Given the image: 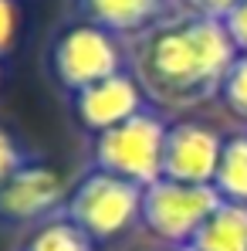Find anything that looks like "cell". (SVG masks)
<instances>
[{"mask_svg": "<svg viewBox=\"0 0 247 251\" xmlns=\"http://www.w3.org/2000/svg\"><path fill=\"white\" fill-rule=\"evenodd\" d=\"M237 48L224 21L197 14H169L153 31L129 41V72L159 112H190L217 99Z\"/></svg>", "mask_w": 247, "mask_h": 251, "instance_id": "obj_1", "label": "cell"}, {"mask_svg": "<svg viewBox=\"0 0 247 251\" xmlns=\"http://www.w3.org/2000/svg\"><path fill=\"white\" fill-rule=\"evenodd\" d=\"M129 68V44L88 21H68L47 44V75L65 95L98 85Z\"/></svg>", "mask_w": 247, "mask_h": 251, "instance_id": "obj_2", "label": "cell"}, {"mask_svg": "<svg viewBox=\"0 0 247 251\" xmlns=\"http://www.w3.org/2000/svg\"><path fill=\"white\" fill-rule=\"evenodd\" d=\"M166 116L159 109L146 105L132 119L112 126L98 136H91L88 146V167L122 176L135 187H149L163 176V139Z\"/></svg>", "mask_w": 247, "mask_h": 251, "instance_id": "obj_3", "label": "cell"}, {"mask_svg": "<svg viewBox=\"0 0 247 251\" xmlns=\"http://www.w3.org/2000/svg\"><path fill=\"white\" fill-rule=\"evenodd\" d=\"M139 207H142V187L88 167L75 180V187H68L61 214L75 221L91 241L105 245L139 224Z\"/></svg>", "mask_w": 247, "mask_h": 251, "instance_id": "obj_4", "label": "cell"}, {"mask_svg": "<svg viewBox=\"0 0 247 251\" xmlns=\"http://www.w3.org/2000/svg\"><path fill=\"white\" fill-rule=\"evenodd\" d=\"M217 204H220V197L213 187L159 176L156 183L142 187L139 224H142V231H149L159 241V248H186Z\"/></svg>", "mask_w": 247, "mask_h": 251, "instance_id": "obj_5", "label": "cell"}, {"mask_svg": "<svg viewBox=\"0 0 247 251\" xmlns=\"http://www.w3.org/2000/svg\"><path fill=\"white\" fill-rule=\"evenodd\" d=\"M68 187L61 173L41 160H31L0 187V224L7 227H38L41 221L61 214Z\"/></svg>", "mask_w": 247, "mask_h": 251, "instance_id": "obj_6", "label": "cell"}, {"mask_svg": "<svg viewBox=\"0 0 247 251\" xmlns=\"http://www.w3.org/2000/svg\"><path fill=\"white\" fill-rule=\"evenodd\" d=\"M224 150V132L200 119H173L163 139V176L210 187Z\"/></svg>", "mask_w": 247, "mask_h": 251, "instance_id": "obj_7", "label": "cell"}, {"mask_svg": "<svg viewBox=\"0 0 247 251\" xmlns=\"http://www.w3.org/2000/svg\"><path fill=\"white\" fill-rule=\"evenodd\" d=\"M68 105H71L75 123L82 126L88 136H98L112 126L132 119L135 112H142L149 105V99H146L142 85L135 82V75L125 68V72L105 78V82L88 85L82 92L68 95Z\"/></svg>", "mask_w": 247, "mask_h": 251, "instance_id": "obj_8", "label": "cell"}, {"mask_svg": "<svg viewBox=\"0 0 247 251\" xmlns=\"http://www.w3.org/2000/svg\"><path fill=\"white\" fill-rule=\"evenodd\" d=\"M75 21H88L125 44L153 31L159 21L176 14L173 0H68Z\"/></svg>", "mask_w": 247, "mask_h": 251, "instance_id": "obj_9", "label": "cell"}, {"mask_svg": "<svg viewBox=\"0 0 247 251\" xmlns=\"http://www.w3.org/2000/svg\"><path fill=\"white\" fill-rule=\"evenodd\" d=\"M193 251H247V204L220 201L213 214L203 221L197 238L190 241Z\"/></svg>", "mask_w": 247, "mask_h": 251, "instance_id": "obj_10", "label": "cell"}, {"mask_svg": "<svg viewBox=\"0 0 247 251\" xmlns=\"http://www.w3.org/2000/svg\"><path fill=\"white\" fill-rule=\"evenodd\" d=\"M210 187L217 190L220 201L247 204V129L224 136V150H220L217 173H213Z\"/></svg>", "mask_w": 247, "mask_h": 251, "instance_id": "obj_11", "label": "cell"}, {"mask_svg": "<svg viewBox=\"0 0 247 251\" xmlns=\"http://www.w3.org/2000/svg\"><path fill=\"white\" fill-rule=\"evenodd\" d=\"M21 251H98V241H91L65 214H54L27 231Z\"/></svg>", "mask_w": 247, "mask_h": 251, "instance_id": "obj_12", "label": "cell"}, {"mask_svg": "<svg viewBox=\"0 0 247 251\" xmlns=\"http://www.w3.org/2000/svg\"><path fill=\"white\" fill-rule=\"evenodd\" d=\"M217 102H220L234 119H241V123L247 126V54H237L234 65L227 68L224 85H220V92H217Z\"/></svg>", "mask_w": 247, "mask_h": 251, "instance_id": "obj_13", "label": "cell"}, {"mask_svg": "<svg viewBox=\"0 0 247 251\" xmlns=\"http://www.w3.org/2000/svg\"><path fill=\"white\" fill-rule=\"evenodd\" d=\"M31 160H34L31 150H27L14 132H7V129L0 126V187H3L21 167H27Z\"/></svg>", "mask_w": 247, "mask_h": 251, "instance_id": "obj_14", "label": "cell"}, {"mask_svg": "<svg viewBox=\"0 0 247 251\" xmlns=\"http://www.w3.org/2000/svg\"><path fill=\"white\" fill-rule=\"evenodd\" d=\"M241 0H173V7L180 14H197V17H210V21H224Z\"/></svg>", "mask_w": 247, "mask_h": 251, "instance_id": "obj_15", "label": "cell"}, {"mask_svg": "<svg viewBox=\"0 0 247 251\" xmlns=\"http://www.w3.org/2000/svg\"><path fill=\"white\" fill-rule=\"evenodd\" d=\"M17 27H21L17 0H0V58L10 54V48L17 41Z\"/></svg>", "mask_w": 247, "mask_h": 251, "instance_id": "obj_16", "label": "cell"}, {"mask_svg": "<svg viewBox=\"0 0 247 251\" xmlns=\"http://www.w3.org/2000/svg\"><path fill=\"white\" fill-rule=\"evenodd\" d=\"M224 31L230 44L237 48V54H247V0H241L227 17H224Z\"/></svg>", "mask_w": 247, "mask_h": 251, "instance_id": "obj_17", "label": "cell"}, {"mask_svg": "<svg viewBox=\"0 0 247 251\" xmlns=\"http://www.w3.org/2000/svg\"><path fill=\"white\" fill-rule=\"evenodd\" d=\"M156 251H193V248L186 245V248H156Z\"/></svg>", "mask_w": 247, "mask_h": 251, "instance_id": "obj_18", "label": "cell"}]
</instances>
